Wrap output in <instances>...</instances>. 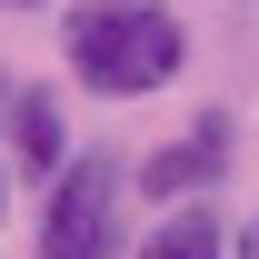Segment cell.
<instances>
[{
    "label": "cell",
    "instance_id": "obj_1",
    "mask_svg": "<svg viewBox=\"0 0 259 259\" xmlns=\"http://www.w3.org/2000/svg\"><path fill=\"white\" fill-rule=\"evenodd\" d=\"M60 60L90 100H160L190 70V20L169 0H70Z\"/></svg>",
    "mask_w": 259,
    "mask_h": 259
},
{
    "label": "cell",
    "instance_id": "obj_2",
    "mask_svg": "<svg viewBox=\"0 0 259 259\" xmlns=\"http://www.w3.org/2000/svg\"><path fill=\"white\" fill-rule=\"evenodd\" d=\"M30 259H130V160L120 150H70V169L40 190Z\"/></svg>",
    "mask_w": 259,
    "mask_h": 259
},
{
    "label": "cell",
    "instance_id": "obj_3",
    "mask_svg": "<svg viewBox=\"0 0 259 259\" xmlns=\"http://www.w3.org/2000/svg\"><path fill=\"white\" fill-rule=\"evenodd\" d=\"M229 160H239V120L209 100L190 130H169L150 160H130V190H140V199H160V209H180V199H209V190H220Z\"/></svg>",
    "mask_w": 259,
    "mask_h": 259
},
{
    "label": "cell",
    "instance_id": "obj_4",
    "mask_svg": "<svg viewBox=\"0 0 259 259\" xmlns=\"http://www.w3.org/2000/svg\"><path fill=\"white\" fill-rule=\"evenodd\" d=\"M70 110L60 90H40V80H10V100H0V169L10 180H60L70 169Z\"/></svg>",
    "mask_w": 259,
    "mask_h": 259
},
{
    "label": "cell",
    "instance_id": "obj_5",
    "mask_svg": "<svg viewBox=\"0 0 259 259\" xmlns=\"http://www.w3.org/2000/svg\"><path fill=\"white\" fill-rule=\"evenodd\" d=\"M140 259H229V220L209 209V199H180V209H160V220H150Z\"/></svg>",
    "mask_w": 259,
    "mask_h": 259
},
{
    "label": "cell",
    "instance_id": "obj_6",
    "mask_svg": "<svg viewBox=\"0 0 259 259\" xmlns=\"http://www.w3.org/2000/svg\"><path fill=\"white\" fill-rule=\"evenodd\" d=\"M229 259H259V209H249L239 229H229Z\"/></svg>",
    "mask_w": 259,
    "mask_h": 259
},
{
    "label": "cell",
    "instance_id": "obj_7",
    "mask_svg": "<svg viewBox=\"0 0 259 259\" xmlns=\"http://www.w3.org/2000/svg\"><path fill=\"white\" fill-rule=\"evenodd\" d=\"M0 220H10V169H0Z\"/></svg>",
    "mask_w": 259,
    "mask_h": 259
},
{
    "label": "cell",
    "instance_id": "obj_8",
    "mask_svg": "<svg viewBox=\"0 0 259 259\" xmlns=\"http://www.w3.org/2000/svg\"><path fill=\"white\" fill-rule=\"evenodd\" d=\"M0 10H50V0H0Z\"/></svg>",
    "mask_w": 259,
    "mask_h": 259
},
{
    "label": "cell",
    "instance_id": "obj_9",
    "mask_svg": "<svg viewBox=\"0 0 259 259\" xmlns=\"http://www.w3.org/2000/svg\"><path fill=\"white\" fill-rule=\"evenodd\" d=\"M0 100H10V70H0Z\"/></svg>",
    "mask_w": 259,
    "mask_h": 259
}]
</instances>
